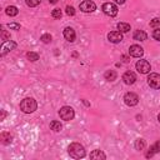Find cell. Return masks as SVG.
I'll return each instance as SVG.
<instances>
[{"mask_svg":"<svg viewBox=\"0 0 160 160\" xmlns=\"http://www.w3.org/2000/svg\"><path fill=\"white\" fill-rule=\"evenodd\" d=\"M68 152L74 159H81V158H84L86 155L85 148L80 142H71L69 145V148H68Z\"/></svg>","mask_w":160,"mask_h":160,"instance_id":"1","label":"cell"},{"mask_svg":"<svg viewBox=\"0 0 160 160\" xmlns=\"http://www.w3.org/2000/svg\"><path fill=\"white\" fill-rule=\"evenodd\" d=\"M38 109V102L32 98H25L20 102V110L25 114H31Z\"/></svg>","mask_w":160,"mask_h":160,"instance_id":"2","label":"cell"},{"mask_svg":"<svg viewBox=\"0 0 160 160\" xmlns=\"http://www.w3.org/2000/svg\"><path fill=\"white\" fill-rule=\"evenodd\" d=\"M59 116L60 119L65 120V121H70L74 119L75 116V111L71 106H62L60 110H59Z\"/></svg>","mask_w":160,"mask_h":160,"instance_id":"3","label":"cell"},{"mask_svg":"<svg viewBox=\"0 0 160 160\" xmlns=\"http://www.w3.org/2000/svg\"><path fill=\"white\" fill-rule=\"evenodd\" d=\"M135 68L136 70L140 72V74H148L150 72L151 70V66H150V62L145 59H141V60H138V62L135 64Z\"/></svg>","mask_w":160,"mask_h":160,"instance_id":"4","label":"cell"},{"mask_svg":"<svg viewBox=\"0 0 160 160\" xmlns=\"http://www.w3.org/2000/svg\"><path fill=\"white\" fill-rule=\"evenodd\" d=\"M148 84L150 88L158 90L160 89V74L158 72H151L149 76H148Z\"/></svg>","mask_w":160,"mask_h":160,"instance_id":"5","label":"cell"},{"mask_svg":"<svg viewBox=\"0 0 160 160\" xmlns=\"http://www.w3.org/2000/svg\"><path fill=\"white\" fill-rule=\"evenodd\" d=\"M79 8H80V10L82 12H92V11L96 10V5L91 0H84L82 2H80Z\"/></svg>","mask_w":160,"mask_h":160,"instance_id":"6","label":"cell"},{"mask_svg":"<svg viewBox=\"0 0 160 160\" xmlns=\"http://www.w3.org/2000/svg\"><path fill=\"white\" fill-rule=\"evenodd\" d=\"M124 102L128 106H135L139 102V96L135 92H126L124 95Z\"/></svg>","mask_w":160,"mask_h":160,"instance_id":"7","label":"cell"},{"mask_svg":"<svg viewBox=\"0 0 160 160\" xmlns=\"http://www.w3.org/2000/svg\"><path fill=\"white\" fill-rule=\"evenodd\" d=\"M102 11L109 16H116L118 15V6L112 2H105L102 5Z\"/></svg>","mask_w":160,"mask_h":160,"instance_id":"8","label":"cell"},{"mask_svg":"<svg viewBox=\"0 0 160 160\" xmlns=\"http://www.w3.org/2000/svg\"><path fill=\"white\" fill-rule=\"evenodd\" d=\"M129 55L132 58H141L144 55V49L140 45H131L129 48Z\"/></svg>","mask_w":160,"mask_h":160,"instance_id":"9","label":"cell"},{"mask_svg":"<svg viewBox=\"0 0 160 160\" xmlns=\"http://www.w3.org/2000/svg\"><path fill=\"white\" fill-rule=\"evenodd\" d=\"M108 39H109L110 42L118 44V42L122 41V32L121 31H110L108 34Z\"/></svg>","mask_w":160,"mask_h":160,"instance_id":"10","label":"cell"},{"mask_svg":"<svg viewBox=\"0 0 160 160\" xmlns=\"http://www.w3.org/2000/svg\"><path fill=\"white\" fill-rule=\"evenodd\" d=\"M15 48H16V42H14V41H11V40L5 41V42L2 44V46H1V56H4L6 52L14 50Z\"/></svg>","mask_w":160,"mask_h":160,"instance_id":"11","label":"cell"},{"mask_svg":"<svg viewBox=\"0 0 160 160\" xmlns=\"http://www.w3.org/2000/svg\"><path fill=\"white\" fill-rule=\"evenodd\" d=\"M122 81H124L126 85H132V84L136 81V75H135L132 71H126V72L122 75Z\"/></svg>","mask_w":160,"mask_h":160,"instance_id":"12","label":"cell"},{"mask_svg":"<svg viewBox=\"0 0 160 160\" xmlns=\"http://www.w3.org/2000/svg\"><path fill=\"white\" fill-rule=\"evenodd\" d=\"M64 38L69 41V42H72L76 38V34H75V30L72 28H65L64 29Z\"/></svg>","mask_w":160,"mask_h":160,"instance_id":"13","label":"cell"},{"mask_svg":"<svg viewBox=\"0 0 160 160\" xmlns=\"http://www.w3.org/2000/svg\"><path fill=\"white\" fill-rule=\"evenodd\" d=\"M159 151H160V140H159V141H156L152 146H150V149H149V151L146 152V155H145V156H146L148 159H149V158H152V156H154L155 154H158Z\"/></svg>","mask_w":160,"mask_h":160,"instance_id":"14","label":"cell"},{"mask_svg":"<svg viewBox=\"0 0 160 160\" xmlns=\"http://www.w3.org/2000/svg\"><path fill=\"white\" fill-rule=\"evenodd\" d=\"M90 159H94V160H100V159H106V155L101 151V150H94L90 152Z\"/></svg>","mask_w":160,"mask_h":160,"instance_id":"15","label":"cell"},{"mask_svg":"<svg viewBox=\"0 0 160 160\" xmlns=\"http://www.w3.org/2000/svg\"><path fill=\"white\" fill-rule=\"evenodd\" d=\"M134 39L135 40H138V41H144V40H146V38H148V35H146V32L144 31V30H135V32H134Z\"/></svg>","mask_w":160,"mask_h":160,"instance_id":"16","label":"cell"},{"mask_svg":"<svg viewBox=\"0 0 160 160\" xmlns=\"http://www.w3.org/2000/svg\"><path fill=\"white\" fill-rule=\"evenodd\" d=\"M0 140H1V142H2L4 145H8V144H10V142L12 141V135H11L10 132H1Z\"/></svg>","mask_w":160,"mask_h":160,"instance_id":"17","label":"cell"},{"mask_svg":"<svg viewBox=\"0 0 160 160\" xmlns=\"http://www.w3.org/2000/svg\"><path fill=\"white\" fill-rule=\"evenodd\" d=\"M104 78H105L108 81H114V80H116L118 74H116V71H115V70H108V71H105Z\"/></svg>","mask_w":160,"mask_h":160,"instance_id":"18","label":"cell"},{"mask_svg":"<svg viewBox=\"0 0 160 160\" xmlns=\"http://www.w3.org/2000/svg\"><path fill=\"white\" fill-rule=\"evenodd\" d=\"M50 129L54 130V131H56V132H59V131L62 130V125H61L60 121H58V120H52V121L50 122Z\"/></svg>","mask_w":160,"mask_h":160,"instance_id":"19","label":"cell"},{"mask_svg":"<svg viewBox=\"0 0 160 160\" xmlns=\"http://www.w3.org/2000/svg\"><path fill=\"white\" fill-rule=\"evenodd\" d=\"M5 12H6V15H9V16H16L18 12H19V10H18L16 6L10 5V6H8V8L5 9Z\"/></svg>","mask_w":160,"mask_h":160,"instance_id":"20","label":"cell"},{"mask_svg":"<svg viewBox=\"0 0 160 160\" xmlns=\"http://www.w3.org/2000/svg\"><path fill=\"white\" fill-rule=\"evenodd\" d=\"M130 29H131V26L128 22H119L118 24V30L121 31V32H128Z\"/></svg>","mask_w":160,"mask_h":160,"instance_id":"21","label":"cell"},{"mask_svg":"<svg viewBox=\"0 0 160 160\" xmlns=\"http://www.w3.org/2000/svg\"><path fill=\"white\" fill-rule=\"evenodd\" d=\"M145 145H146V142H145L144 139H138V140H135V149H136V150H144V149H145Z\"/></svg>","mask_w":160,"mask_h":160,"instance_id":"22","label":"cell"},{"mask_svg":"<svg viewBox=\"0 0 160 160\" xmlns=\"http://www.w3.org/2000/svg\"><path fill=\"white\" fill-rule=\"evenodd\" d=\"M26 58H28L29 61H36V60H39V54L34 52V51H29L26 54Z\"/></svg>","mask_w":160,"mask_h":160,"instance_id":"23","label":"cell"},{"mask_svg":"<svg viewBox=\"0 0 160 160\" xmlns=\"http://www.w3.org/2000/svg\"><path fill=\"white\" fill-rule=\"evenodd\" d=\"M61 15H62V12H61V10L60 9H54L52 11H51V16L54 18V19H60L61 18Z\"/></svg>","mask_w":160,"mask_h":160,"instance_id":"24","label":"cell"},{"mask_svg":"<svg viewBox=\"0 0 160 160\" xmlns=\"http://www.w3.org/2000/svg\"><path fill=\"white\" fill-rule=\"evenodd\" d=\"M51 39H52V38H51L50 34H44V35L40 36V40H41L44 44H49V42L51 41Z\"/></svg>","mask_w":160,"mask_h":160,"instance_id":"25","label":"cell"},{"mask_svg":"<svg viewBox=\"0 0 160 160\" xmlns=\"http://www.w3.org/2000/svg\"><path fill=\"white\" fill-rule=\"evenodd\" d=\"M1 40H2L4 42L10 40V34H9L6 30H4V29H1Z\"/></svg>","mask_w":160,"mask_h":160,"instance_id":"26","label":"cell"},{"mask_svg":"<svg viewBox=\"0 0 160 160\" xmlns=\"http://www.w3.org/2000/svg\"><path fill=\"white\" fill-rule=\"evenodd\" d=\"M40 1H41V0H25L26 5L30 6V8H35V6H38V5L40 4Z\"/></svg>","mask_w":160,"mask_h":160,"instance_id":"27","label":"cell"},{"mask_svg":"<svg viewBox=\"0 0 160 160\" xmlns=\"http://www.w3.org/2000/svg\"><path fill=\"white\" fill-rule=\"evenodd\" d=\"M65 11H66V15H69V16H74V15H75V9H74L72 6H70V5L66 6Z\"/></svg>","mask_w":160,"mask_h":160,"instance_id":"28","label":"cell"},{"mask_svg":"<svg viewBox=\"0 0 160 160\" xmlns=\"http://www.w3.org/2000/svg\"><path fill=\"white\" fill-rule=\"evenodd\" d=\"M160 25V19L159 18H154L151 21H150V26L151 28H158Z\"/></svg>","mask_w":160,"mask_h":160,"instance_id":"29","label":"cell"},{"mask_svg":"<svg viewBox=\"0 0 160 160\" xmlns=\"http://www.w3.org/2000/svg\"><path fill=\"white\" fill-rule=\"evenodd\" d=\"M152 36H154V39H155V40L160 41V28H156V29L154 30V32H152Z\"/></svg>","mask_w":160,"mask_h":160,"instance_id":"30","label":"cell"},{"mask_svg":"<svg viewBox=\"0 0 160 160\" xmlns=\"http://www.w3.org/2000/svg\"><path fill=\"white\" fill-rule=\"evenodd\" d=\"M8 26L12 30H20V24H18V22H10Z\"/></svg>","mask_w":160,"mask_h":160,"instance_id":"31","label":"cell"},{"mask_svg":"<svg viewBox=\"0 0 160 160\" xmlns=\"http://www.w3.org/2000/svg\"><path fill=\"white\" fill-rule=\"evenodd\" d=\"M5 116H6L5 110H1V116H0V120H4V119H5Z\"/></svg>","mask_w":160,"mask_h":160,"instance_id":"32","label":"cell"},{"mask_svg":"<svg viewBox=\"0 0 160 160\" xmlns=\"http://www.w3.org/2000/svg\"><path fill=\"white\" fill-rule=\"evenodd\" d=\"M114 1H115V2H116V4H120V5H121V4H124V2H125V0H114Z\"/></svg>","mask_w":160,"mask_h":160,"instance_id":"33","label":"cell"},{"mask_svg":"<svg viewBox=\"0 0 160 160\" xmlns=\"http://www.w3.org/2000/svg\"><path fill=\"white\" fill-rule=\"evenodd\" d=\"M49 2H50V4H56L58 0H49Z\"/></svg>","mask_w":160,"mask_h":160,"instance_id":"34","label":"cell"},{"mask_svg":"<svg viewBox=\"0 0 160 160\" xmlns=\"http://www.w3.org/2000/svg\"><path fill=\"white\" fill-rule=\"evenodd\" d=\"M158 120H159V122H160V114L158 115Z\"/></svg>","mask_w":160,"mask_h":160,"instance_id":"35","label":"cell"}]
</instances>
